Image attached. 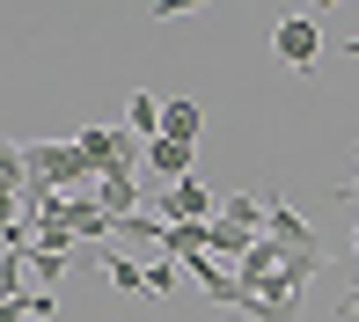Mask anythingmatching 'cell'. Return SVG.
<instances>
[{"label":"cell","mask_w":359,"mask_h":322,"mask_svg":"<svg viewBox=\"0 0 359 322\" xmlns=\"http://www.w3.org/2000/svg\"><path fill=\"white\" fill-rule=\"evenodd\" d=\"M345 198H352V205H359V176H352V183H345Z\"/></svg>","instance_id":"12"},{"label":"cell","mask_w":359,"mask_h":322,"mask_svg":"<svg viewBox=\"0 0 359 322\" xmlns=\"http://www.w3.org/2000/svg\"><path fill=\"white\" fill-rule=\"evenodd\" d=\"M345 315H359V286H352V293H345Z\"/></svg>","instance_id":"11"},{"label":"cell","mask_w":359,"mask_h":322,"mask_svg":"<svg viewBox=\"0 0 359 322\" xmlns=\"http://www.w3.org/2000/svg\"><path fill=\"white\" fill-rule=\"evenodd\" d=\"M176 271H184L176 256H147V293H169V286H176Z\"/></svg>","instance_id":"9"},{"label":"cell","mask_w":359,"mask_h":322,"mask_svg":"<svg viewBox=\"0 0 359 322\" xmlns=\"http://www.w3.org/2000/svg\"><path fill=\"white\" fill-rule=\"evenodd\" d=\"M191 161H198V147H184V139H147V169L169 183H191Z\"/></svg>","instance_id":"4"},{"label":"cell","mask_w":359,"mask_h":322,"mask_svg":"<svg viewBox=\"0 0 359 322\" xmlns=\"http://www.w3.org/2000/svg\"><path fill=\"white\" fill-rule=\"evenodd\" d=\"M271 241H279V249L286 256H308V249H323V241H316V227H308V220L301 213H293V205L286 198H271V227H264Z\"/></svg>","instance_id":"2"},{"label":"cell","mask_w":359,"mask_h":322,"mask_svg":"<svg viewBox=\"0 0 359 322\" xmlns=\"http://www.w3.org/2000/svg\"><path fill=\"white\" fill-rule=\"evenodd\" d=\"M125 132L161 139V95H147V88H133V95H125Z\"/></svg>","instance_id":"6"},{"label":"cell","mask_w":359,"mask_h":322,"mask_svg":"<svg viewBox=\"0 0 359 322\" xmlns=\"http://www.w3.org/2000/svg\"><path fill=\"white\" fill-rule=\"evenodd\" d=\"M161 139H184V147H198V139H205V110L191 103V95H169V103H161Z\"/></svg>","instance_id":"3"},{"label":"cell","mask_w":359,"mask_h":322,"mask_svg":"<svg viewBox=\"0 0 359 322\" xmlns=\"http://www.w3.org/2000/svg\"><path fill=\"white\" fill-rule=\"evenodd\" d=\"M220 220L227 227H242V234H257L271 220V198H250V190H242V198H220Z\"/></svg>","instance_id":"7"},{"label":"cell","mask_w":359,"mask_h":322,"mask_svg":"<svg viewBox=\"0 0 359 322\" xmlns=\"http://www.w3.org/2000/svg\"><path fill=\"white\" fill-rule=\"evenodd\" d=\"M257 241H264V234H242V227H227V220H213V227H205V256H220V264L242 271V256H250Z\"/></svg>","instance_id":"5"},{"label":"cell","mask_w":359,"mask_h":322,"mask_svg":"<svg viewBox=\"0 0 359 322\" xmlns=\"http://www.w3.org/2000/svg\"><path fill=\"white\" fill-rule=\"evenodd\" d=\"M271 52H279L293 74H316V59H323V29L308 22V15H286V22L271 29Z\"/></svg>","instance_id":"1"},{"label":"cell","mask_w":359,"mask_h":322,"mask_svg":"<svg viewBox=\"0 0 359 322\" xmlns=\"http://www.w3.org/2000/svg\"><path fill=\"white\" fill-rule=\"evenodd\" d=\"M103 271H110V286H118V293L147 300V264H140V256H103Z\"/></svg>","instance_id":"8"},{"label":"cell","mask_w":359,"mask_h":322,"mask_svg":"<svg viewBox=\"0 0 359 322\" xmlns=\"http://www.w3.org/2000/svg\"><path fill=\"white\" fill-rule=\"evenodd\" d=\"M22 264H29V271H37V279H44V286H59V271H67V256H59V249H29V256H22Z\"/></svg>","instance_id":"10"},{"label":"cell","mask_w":359,"mask_h":322,"mask_svg":"<svg viewBox=\"0 0 359 322\" xmlns=\"http://www.w3.org/2000/svg\"><path fill=\"white\" fill-rule=\"evenodd\" d=\"M345 59H359V37H352V44H345Z\"/></svg>","instance_id":"13"}]
</instances>
